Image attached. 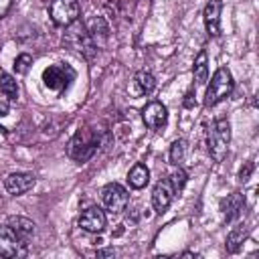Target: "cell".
<instances>
[{
	"mask_svg": "<svg viewBox=\"0 0 259 259\" xmlns=\"http://www.w3.org/2000/svg\"><path fill=\"white\" fill-rule=\"evenodd\" d=\"M174 194H176V190H174L170 178H162V180L154 186V192H152V204H154V208H156L158 214H162V212L168 210V206H170Z\"/></svg>",
	"mask_w": 259,
	"mask_h": 259,
	"instance_id": "obj_9",
	"label": "cell"
},
{
	"mask_svg": "<svg viewBox=\"0 0 259 259\" xmlns=\"http://www.w3.org/2000/svg\"><path fill=\"white\" fill-rule=\"evenodd\" d=\"M186 156V142L184 140H176L172 146H170V162L172 164H180Z\"/></svg>",
	"mask_w": 259,
	"mask_h": 259,
	"instance_id": "obj_22",
	"label": "cell"
},
{
	"mask_svg": "<svg viewBox=\"0 0 259 259\" xmlns=\"http://www.w3.org/2000/svg\"><path fill=\"white\" fill-rule=\"evenodd\" d=\"M97 257H113V249H101L97 251Z\"/></svg>",
	"mask_w": 259,
	"mask_h": 259,
	"instance_id": "obj_27",
	"label": "cell"
},
{
	"mask_svg": "<svg viewBox=\"0 0 259 259\" xmlns=\"http://www.w3.org/2000/svg\"><path fill=\"white\" fill-rule=\"evenodd\" d=\"M97 144H99L97 134L89 127H83V130H77V134L71 138L67 146V154L75 162H87L97 152Z\"/></svg>",
	"mask_w": 259,
	"mask_h": 259,
	"instance_id": "obj_2",
	"label": "cell"
},
{
	"mask_svg": "<svg viewBox=\"0 0 259 259\" xmlns=\"http://www.w3.org/2000/svg\"><path fill=\"white\" fill-rule=\"evenodd\" d=\"M87 30H89V34L93 36V40L97 38V34L101 36V38H107V34H109V26L105 24V20L101 18V16H97V18H91L87 24Z\"/></svg>",
	"mask_w": 259,
	"mask_h": 259,
	"instance_id": "obj_21",
	"label": "cell"
},
{
	"mask_svg": "<svg viewBox=\"0 0 259 259\" xmlns=\"http://www.w3.org/2000/svg\"><path fill=\"white\" fill-rule=\"evenodd\" d=\"M229 142H231V125L227 119H214L210 130H208V138H206V144H208V154L214 162H221L227 154V148H229Z\"/></svg>",
	"mask_w": 259,
	"mask_h": 259,
	"instance_id": "obj_3",
	"label": "cell"
},
{
	"mask_svg": "<svg viewBox=\"0 0 259 259\" xmlns=\"http://www.w3.org/2000/svg\"><path fill=\"white\" fill-rule=\"evenodd\" d=\"M4 136H6V130H4V127H2V125H0V140H2V138H4Z\"/></svg>",
	"mask_w": 259,
	"mask_h": 259,
	"instance_id": "obj_28",
	"label": "cell"
},
{
	"mask_svg": "<svg viewBox=\"0 0 259 259\" xmlns=\"http://www.w3.org/2000/svg\"><path fill=\"white\" fill-rule=\"evenodd\" d=\"M127 182H130V186L136 188V190L144 188V186L150 182V170H148L144 164H134L132 170L127 172Z\"/></svg>",
	"mask_w": 259,
	"mask_h": 259,
	"instance_id": "obj_16",
	"label": "cell"
},
{
	"mask_svg": "<svg viewBox=\"0 0 259 259\" xmlns=\"http://www.w3.org/2000/svg\"><path fill=\"white\" fill-rule=\"evenodd\" d=\"M26 247L28 243L20 235H16V231L10 225L0 227V255L2 257H22L26 255Z\"/></svg>",
	"mask_w": 259,
	"mask_h": 259,
	"instance_id": "obj_6",
	"label": "cell"
},
{
	"mask_svg": "<svg viewBox=\"0 0 259 259\" xmlns=\"http://www.w3.org/2000/svg\"><path fill=\"white\" fill-rule=\"evenodd\" d=\"M65 28H67V30H65L63 42H65L73 53L81 55L83 59H87V61L93 59L95 53H97V47H95L93 36H91L89 30H87V26H85L83 22L75 20L73 24H69V26H65Z\"/></svg>",
	"mask_w": 259,
	"mask_h": 259,
	"instance_id": "obj_1",
	"label": "cell"
},
{
	"mask_svg": "<svg viewBox=\"0 0 259 259\" xmlns=\"http://www.w3.org/2000/svg\"><path fill=\"white\" fill-rule=\"evenodd\" d=\"M0 93L6 95L10 101H14L18 97V85H16L14 77L6 75L4 71H0Z\"/></svg>",
	"mask_w": 259,
	"mask_h": 259,
	"instance_id": "obj_20",
	"label": "cell"
},
{
	"mask_svg": "<svg viewBox=\"0 0 259 259\" xmlns=\"http://www.w3.org/2000/svg\"><path fill=\"white\" fill-rule=\"evenodd\" d=\"M6 225H10L16 231V235H20L26 243L34 237V223L30 219H26V217H10Z\"/></svg>",
	"mask_w": 259,
	"mask_h": 259,
	"instance_id": "obj_15",
	"label": "cell"
},
{
	"mask_svg": "<svg viewBox=\"0 0 259 259\" xmlns=\"http://www.w3.org/2000/svg\"><path fill=\"white\" fill-rule=\"evenodd\" d=\"M73 79H75V71L69 65H63V63L49 65L42 71V83H45V87L51 89V91H55V93L65 91L71 85Z\"/></svg>",
	"mask_w": 259,
	"mask_h": 259,
	"instance_id": "obj_5",
	"label": "cell"
},
{
	"mask_svg": "<svg viewBox=\"0 0 259 259\" xmlns=\"http://www.w3.org/2000/svg\"><path fill=\"white\" fill-rule=\"evenodd\" d=\"M10 4H12V0H0V18H2V16L8 12Z\"/></svg>",
	"mask_w": 259,
	"mask_h": 259,
	"instance_id": "obj_26",
	"label": "cell"
},
{
	"mask_svg": "<svg viewBox=\"0 0 259 259\" xmlns=\"http://www.w3.org/2000/svg\"><path fill=\"white\" fill-rule=\"evenodd\" d=\"M251 170H253V164H251V162H247V164H245V168H241L239 180H241V182H247V180H249V174H251Z\"/></svg>",
	"mask_w": 259,
	"mask_h": 259,
	"instance_id": "obj_25",
	"label": "cell"
},
{
	"mask_svg": "<svg viewBox=\"0 0 259 259\" xmlns=\"http://www.w3.org/2000/svg\"><path fill=\"white\" fill-rule=\"evenodd\" d=\"M142 117H144V123L150 130H160L166 123V119H168V111H166V107L160 101H150L142 109Z\"/></svg>",
	"mask_w": 259,
	"mask_h": 259,
	"instance_id": "obj_12",
	"label": "cell"
},
{
	"mask_svg": "<svg viewBox=\"0 0 259 259\" xmlns=\"http://www.w3.org/2000/svg\"><path fill=\"white\" fill-rule=\"evenodd\" d=\"M105 223H107L105 212L99 206H89L79 217V227L87 233H101L105 229Z\"/></svg>",
	"mask_w": 259,
	"mask_h": 259,
	"instance_id": "obj_11",
	"label": "cell"
},
{
	"mask_svg": "<svg viewBox=\"0 0 259 259\" xmlns=\"http://www.w3.org/2000/svg\"><path fill=\"white\" fill-rule=\"evenodd\" d=\"M170 182H172V186H174L176 192H182V188H184V184H186V172H184L182 168H178V170L170 176Z\"/></svg>",
	"mask_w": 259,
	"mask_h": 259,
	"instance_id": "obj_24",
	"label": "cell"
},
{
	"mask_svg": "<svg viewBox=\"0 0 259 259\" xmlns=\"http://www.w3.org/2000/svg\"><path fill=\"white\" fill-rule=\"evenodd\" d=\"M134 85H136V93L138 95H148L154 91L156 87V79L150 71H138L134 77Z\"/></svg>",
	"mask_w": 259,
	"mask_h": 259,
	"instance_id": "obj_19",
	"label": "cell"
},
{
	"mask_svg": "<svg viewBox=\"0 0 259 259\" xmlns=\"http://www.w3.org/2000/svg\"><path fill=\"white\" fill-rule=\"evenodd\" d=\"M79 2L77 0H53L51 2V18L59 26H69L79 18Z\"/></svg>",
	"mask_w": 259,
	"mask_h": 259,
	"instance_id": "obj_8",
	"label": "cell"
},
{
	"mask_svg": "<svg viewBox=\"0 0 259 259\" xmlns=\"http://www.w3.org/2000/svg\"><path fill=\"white\" fill-rule=\"evenodd\" d=\"M233 91V77L231 71L227 67H221L214 71L210 85L206 89V97H204V105L206 107H214L219 101H223L225 97H229Z\"/></svg>",
	"mask_w": 259,
	"mask_h": 259,
	"instance_id": "obj_4",
	"label": "cell"
},
{
	"mask_svg": "<svg viewBox=\"0 0 259 259\" xmlns=\"http://www.w3.org/2000/svg\"><path fill=\"white\" fill-rule=\"evenodd\" d=\"M221 8H223L221 0H210L204 6L202 16H204V26H206L208 36H219L221 34Z\"/></svg>",
	"mask_w": 259,
	"mask_h": 259,
	"instance_id": "obj_13",
	"label": "cell"
},
{
	"mask_svg": "<svg viewBox=\"0 0 259 259\" xmlns=\"http://www.w3.org/2000/svg\"><path fill=\"white\" fill-rule=\"evenodd\" d=\"M245 206V196L241 192H233V194H227V198L221 200V210L225 214L227 221H233Z\"/></svg>",
	"mask_w": 259,
	"mask_h": 259,
	"instance_id": "obj_14",
	"label": "cell"
},
{
	"mask_svg": "<svg viewBox=\"0 0 259 259\" xmlns=\"http://www.w3.org/2000/svg\"><path fill=\"white\" fill-rule=\"evenodd\" d=\"M101 200H103V206H105L109 212L119 214V212L125 210V206H127V202H130V194H127V190H125L121 184L109 182V184H105L103 190H101Z\"/></svg>",
	"mask_w": 259,
	"mask_h": 259,
	"instance_id": "obj_7",
	"label": "cell"
},
{
	"mask_svg": "<svg viewBox=\"0 0 259 259\" xmlns=\"http://www.w3.org/2000/svg\"><path fill=\"white\" fill-rule=\"evenodd\" d=\"M192 75H194L196 85H204L208 81V57H206V51H200L196 55L194 65H192Z\"/></svg>",
	"mask_w": 259,
	"mask_h": 259,
	"instance_id": "obj_17",
	"label": "cell"
},
{
	"mask_svg": "<svg viewBox=\"0 0 259 259\" xmlns=\"http://www.w3.org/2000/svg\"><path fill=\"white\" fill-rule=\"evenodd\" d=\"M30 65H32V57H30L28 53H20V55L16 57V61H14V69H16L18 75H24V73L30 69Z\"/></svg>",
	"mask_w": 259,
	"mask_h": 259,
	"instance_id": "obj_23",
	"label": "cell"
},
{
	"mask_svg": "<svg viewBox=\"0 0 259 259\" xmlns=\"http://www.w3.org/2000/svg\"><path fill=\"white\" fill-rule=\"evenodd\" d=\"M247 235H249V227H247V225H237V227L229 233V237H227V243H225L227 251H229V253H237V251L241 249L243 241L247 239Z\"/></svg>",
	"mask_w": 259,
	"mask_h": 259,
	"instance_id": "obj_18",
	"label": "cell"
},
{
	"mask_svg": "<svg viewBox=\"0 0 259 259\" xmlns=\"http://www.w3.org/2000/svg\"><path fill=\"white\" fill-rule=\"evenodd\" d=\"M34 184H36V178L30 172H12L4 178V188L14 196L28 192Z\"/></svg>",
	"mask_w": 259,
	"mask_h": 259,
	"instance_id": "obj_10",
	"label": "cell"
}]
</instances>
